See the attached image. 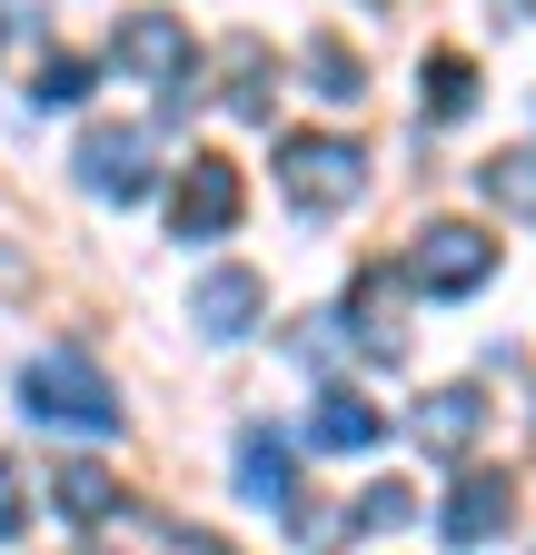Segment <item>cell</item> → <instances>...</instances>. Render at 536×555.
Segmentation results:
<instances>
[{
	"label": "cell",
	"mask_w": 536,
	"mask_h": 555,
	"mask_svg": "<svg viewBox=\"0 0 536 555\" xmlns=\"http://www.w3.org/2000/svg\"><path fill=\"white\" fill-rule=\"evenodd\" d=\"M21 416H40V427H80V437H110L119 427V397L90 358H71V347H50V358L21 367Z\"/></svg>",
	"instance_id": "cell-1"
},
{
	"label": "cell",
	"mask_w": 536,
	"mask_h": 555,
	"mask_svg": "<svg viewBox=\"0 0 536 555\" xmlns=\"http://www.w3.org/2000/svg\"><path fill=\"white\" fill-rule=\"evenodd\" d=\"M110 69L150 80V90L179 109V100H189V80H199V40H189V21H179V11H129V21L110 30Z\"/></svg>",
	"instance_id": "cell-2"
},
{
	"label": "cell",
	"mask_w": 536,
	"mask_h": 555,
	"mask_svg": "<svg viewBox=\"0 0 536 555\" xmlns=\"http://www.w3.org/2000/svg\"><path fill=\"white\" fill-rule=\"evenodd\" d=\"M358 150L348 139H328V129H298V139H279V189L308 208V219H328V208H348L358 198Z\"/></svg>",
	"instance_id": "cell-3"
},
{
	"label": "cell",
	"mask_w": 536,
	"mask_h": 555,
	"mask_svg": "<svg viewBox=\"0 0 536 555\" xmlns=\"http://www.w3.org/2000/svg\"><path fill=\"white\" fill-rule=\"evenodd\" d=\"M408 278H418L427 298H467V288H487V278H497V238L467 229V219H427L418 248H408Z\"/></svg>",
	"instance_id": "cell-4"
},
{
	"label": "cell",
	"mask_w": 536,
	"mask_h": 555,
	"mask_svg": "<svg viewBox=\"0 0 536 555\" xmlns=\"http://www.w3.org/2000/svg\"><path fill=\"white\" fill-rule=\"evenodd\" d=\"M159 139L140 129V119H110V129H90L80 139V189L90 198H110V208H129V198H150V179H159Z\"/></svg>",
	"instance_id": "cell-5"
},
{
	"label": "cell",
	"mask_w": 536,
	"mask_h": 555,
	"mask_svg": "<svg viewBox=\"0 0 536 555\" xmlns=\"http://www.w3.org/2000/svg\"><path fill=\"white\" fill-rule=\"evenodd\" d=\"M239 208H248L239 159H219V150H189V169H179V189H169V219H179V238H229V229H239Z\"/></svg>",
	"instance_id": "cell-6"
},
{
	"label": "cell",
	"mask_w": 536,
	"mask_h": 555,
	"mask_svg": "<svg viewBox=\"0 0 536 555\" xmlns=\"http://www.w3.org/2000/svg\"><path fill=\"white\" fill-rule=\"evenodd\" d=\"M507 506H516V486H507L497 466H467V476L447 486V506H437V535H447L457 555H477L487 535H507Z\"/></svg>",
	"instance_id": "cell-7"
},
{
	"label": "cell",
	"mask_w": 536,
	"mask_h": 555,
	"mask_svg": "<svg viewBox=\"0 0 536 555\" xmlns=\"http://www.w3.org/2000/svg\"><path fill=\"white\" fill-rule=\"evenodd\" d=\"M258 308H268V288H258V268H209L189 288V327L209 337V347H239L248 327H258Z\"/></svg>",
	"instance_id": "cell-8"
},
{
	"label": "cell",
	"mask_w": 536,
	"mask_h": 555,
	"mask_svg": "<svg viewBox=\"0 0 536 555\" xmlns=\"http://www.w3.org/2000/svg\"><path fill=\"white\" fill-rule=\"evenodd\" d=\"M397 298H408V278H397V268H368L358 288H348V318H339V327H358L368 358H397V347H408V327H397Z\"/></svg>",
	"instance_id": "cell-9"
},
{
	"label": "cell",
	"mask_w": 536,
	"mask_h": 555,
	"mask_svg": "<svg viewBox=\"0 0 536 555\" xmlns=\"http://www.w3.org/2000/svg\"><path fill=\"white\" fill-rule=\"evenodd\" d=\"M239 496L248 506H289L298 496V466H289V437L279 427H239Z\"/></svg>",
	"instance_id": "cell-10"
},
{
	"label": "cell",
	"mask_w": 536,
	"mask_h": 555,
	"mask_svg": "<svg viewBox=\"0 0 536 555\" xmlns=\"http://www.w3.org/2000/svg\"><path fill=\"white\" fill-rule=\"evenodd\" d=\"M477 427H487V397H477V387H437V397L418 406V447H427V456H467V447H477Z\"/></svg>",
	"instance_id": "cell-11"
},
{
	"label": "cell",
	"mask_w": 536,
	"mask_h": 555,
	"mask_svg": "<svg viewBox=\"0 0 536 555\" xmlns=\"http://www.w3.org/2000/svg\"><path fill=\"white\" fill-rule=\"evenodd\" d=\"M467 109H477V60H467V50H427V69H418V119L457 129Z\"/></svg>",
	"instance_id": "cell-12"
},
{
	"label": "cell",
	"mask_w": 536,
	"mask_h": 555,
	"mask_svg": "<svg viewBox=\"0 0 536 555\" xmlns=\"http://www.w3.org/2000/svg\"><path fill=\"white\" fill-rule=\"evenodd\" d=\"M219 60H229V90H219V100H229V119H268V90H279V60H268V40H248V30H239Z\"/></svg>",
	"instance_id": "cell-13"
},
{
	"label": "cell",
	"mask_w": 536,
	"mask_h": 555,
	"mask_svg": "<svg viewBox=\"0 0 536 555\" xmlns=\"http://www.w3.org/2000/svg\"><path fill=\"white\" fill-rule=\"evenodd\" d=\"M378 437H387V416H378L368 397H348V387L318 397V447H328V456H368Z\"/></svg>",
	"instance_id": "cell-14"
},
{
	"label": "cell",
	"mask_w": 536,
	"mask_h": 555,
	"mask_svg": "<svg viewBox=\"0 0 536 555\" xmlns=\"http://www.w3.org/2000/svg\"><path fill=\"white\" fill-rule=\"evenodd\" d=\"M50 496H60V516H71V526H100V516H119V486L100 476V466H50Z\"/></svg>",
	"instance_id": "cell-15"
},
{
	"label": "cell",
	"mask_w": 536,
	"mask_h": 555,
	"mask_svg": "<svg viewBox=\"0 0 536 555\" xmlns=\"http://www.w3.org/2000/svg\"><path fill=\"white\" fill-rule=\"evenodd\" d=\"M477 189H487V208H507V219L536 229V150H497V159L477 169Z\"/></svg>",
	"instance_id": "cell-16"
},
{
	"label": "cell",
	"mask_w": 536,
	"mask_h": 555,
	"mask_svg": "<svg viewBox=\"0 0 536 555\" xmlns=\"http://www.w3.org/2000/svg\"><path fill=\"white\" fill-rule=\"evenodd\" d=\"M308 90H318V100H348V109H358V90H368V69H358V50H339V40H318V50H308Z\"/></svg>",
	"instance_id": "cell-17"
},
{
	"label": "cell",
	"mask_w": 536,
	"mask_h": 555,
	"mask_svg": "<svg viewBox=\"0 0 536 555\" xmlns=\"http://www.w3.org/2000/svg\"><path fill=\"white\" fill-rule=\"evenodd\" d=\"M30 100H40V109H71V100H90V60H40Z\"/></svg>",
	"instance_id": "cell-18"
},
{
	"label": "cell",
	"mask_w": 536,
	"mask_h": 555,
	"mask_svg": "<svg viewBox=\"0 0 536 555\" xmlns=\"http://www.w3.org/2000/svg\"><path fill=\"white\" fill-rule=\"evenodd\" d=\"M21 526H30V486H21V466H11V456H0V545H11Z\"/></svg>",
	"instance_id": "cell-19"
},
{
	"label": "cell",
	"mask_w": 536,
	"mask_h": 555,
	"mask_svg": "<svg viewBox=\"0 0 536 555\" xmlns=\"http://www.w3.org/2000/svg\"><path fill=\"white\" fill-rule=\"evenodd\" d=\"M408 506H418V496H408V486H378V496L358 506V526H397V516H408Z\"/></svg>",
	"instance_id": "cell-20"
}]
</instances>
